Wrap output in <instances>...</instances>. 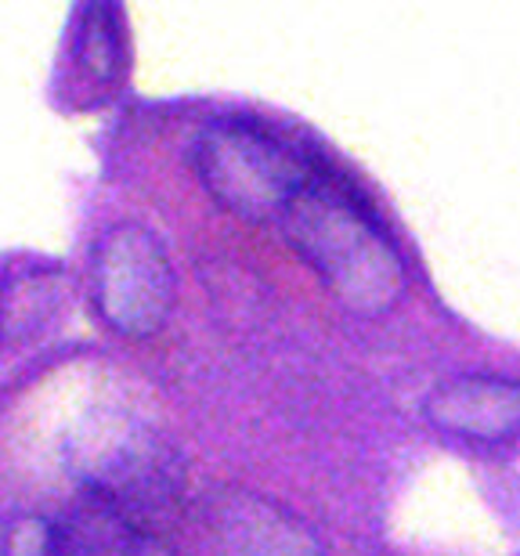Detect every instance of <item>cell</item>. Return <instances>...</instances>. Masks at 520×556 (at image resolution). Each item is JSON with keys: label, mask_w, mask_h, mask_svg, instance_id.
Returning <instances> with one entry per match:
<instances>
[{"label": "cell", "mask_w": 520, "mask_h": 556, "mask_svg": "<svg viewBox=\"0 0 520 556\" xmlns=\"http://www.w3.org/2000/svg\"><path fill=\"white\" fill-rule=\"evenodd\" d=\"M54 525L33 514L0 517V556H51Z\"/></svg>", "instance_id": "9c48e42d"}, {"label": "cell", "mask_w": 520, "mask_h": 556, "mask_svg": "<svg viewBox=\"0 0 520 556\" xmlns=\"http://www.w3.org/2000/svg\"><path fill=\"white\" fill-rule=\"evenodd\" d=\"M279 228L351 315L380 318L402 304L408 286L402 253L365 195L329 163L318 160L312 185L293 199Z\"/></svg>", "instance_id": "6da1fadb"}, {"label": "cell", "mask_w": 520, "mask_h": 556, "mask_svg": "<svg viewBox=\"0 0 520 556\" xmlns=\"http://www.w3.org/2000/svg\"><path fill=\"white\" fill-rule=\"evenodd\" d=\"M167 542L102 498L84 495L62 520H54L51 556H167Z\"/></svg>", "instance_id": "52a82bcc"}, {"label": "cell", "mask_w": 520, "mask_h": 556, "mask_svg": "<svg viewBox=\"0 0 520 556\" xmlns=\"http://www.w3.org/2000/svg\"><path fill=\"white\" fill-rule=\"evenodd\" d=\"M73 91L84 94V105L102 102L116 91L127 70V43H124V18L116 4H84L76 15L73 43Z\"/></svg>", "instance_id": "ba28073f"}, {"label": "cell", "mask_w": 520, "mask_h": 556, "mask_svg": "<svg viewBox=\"0 0 520 556\" xmlns=\"http://www.w3.org/2000/svg\"><path fill=\"white\" fill-rule=\"evenodd\" d=\"M423 416L445 438L467 444H506L520 438V380L456 376L423 397Z\"/></svg>", "instance_id": "8992f818"}, {"label": "cell", "mask_w": 520, "mask_h": 556, "mask_svg": "<svg viewBox=\"0 0 520 556\" xmlns=\"http://www.w3.org/2000/svg\"><path fill=\"white\" fill-rule=\"evenodd\" d=\"M69 466L84 495L102 498L152 531L170 528L185 506V459L152 422L98 413L73 433Z\"/></svg>", "instance_id": "7a4b0ae2"}, {"label": "cell", "mask_w": 520, "mask_h": 556, "mask_svg": "<svg viewBox=\"0 0 520 556\" xmlns=\"http://www.w3.org/2000/svg\"><path fill=\"white\" fill-rule=\"evenodd\" d=\"M192 163L214 203L250 225H279L318 170V155L250 119L210 124L195 141Z\"/></svg>", "instance_id": "3957f363"}, {"label": "cell", "mask_w": 520, "mask_h": 556, "mask_svg": "<svg viewBox=\"0 0 520 556\" xmlns=\"http://www.w3.org/2000/svg\"><path fill=\"white\" fill-rule=\"evenodd\" d=\"M94 307L113 332L145 340L167 326L174 311V268L163 242L145 225L124 220L98 239L91 261Z\"/></svg>", "instance_id": "5b68a950"}, {"label": "cell", "mask_w": 520, "mask_h": 556, "mask_svg": "<svg viewBox=\"0 0 520 556\" xmlns=\"http://www.w3.org/2000/svg\"><path fill=\"white\" fill-rule=\"evenodd\" d=\"M170 546L177 556H326L301 514L246 488L188 498L170 525Z\"/></svg>", "instance_id": "277c9868"}]
</instances>
